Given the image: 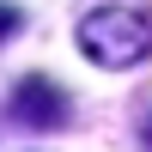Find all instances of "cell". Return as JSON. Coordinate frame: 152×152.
Instances as JSON below:
<instances>
[{
    "label": "cell",
    "instance_id": "7a4b0ae2",
    "mask_svg": "<svg viewBox=\"0 0 152 152\" xmlns=\"http://www.w3.org/2000/svg\"><path fill=\"white\" fill-rule=\"evenodd\" d=\"M12 122L18 128H61L67 122V91L55 79H18L12 91Z\"/></svg>",
    "mask_w": 152,
    "mask_h": 152
},
{
    "label": "cell",
    "instance_id": "3957f363",
    "mask_svg": "<svg viewBox=\"0 0 152 152\" xmlns=\"http://www.w3.org/2000/svg\"><path fill=\"white\" fill-rule=\"evenodd\" d=\"M12 31H18V12H12V6H6V0H0V43H6V37H12Z\"/></svg>",
    "mask_w": 152,
    "mask_h": 152
},
{
    "label": "cell",
    "instance_id": "277c9868",
    "mask_svg": "<svg viewBox=\"0 0 152 152\" xmlns=\"http://www.w3.org/2000/svg\"><path fill=\"white\" fill-rule=\"evenodd\" d=\"M140 146H146V152H152V116H146V128H140Z\"/></svg>",
    "mask_w": 152,
    "mask_h": 152
},
{
    "label": "cell",
    "instance_id": "6da1fadb",
    "mask_svg": "<svg viewBox=\"0 0 152 152\" xmlns=\"http://www.w3.org/2000/svg\"><path fill=\"white\" fill-rule=\"evenodd\" d=\"M79 49L97 67H140L152 55V18L134 6H97L79 18Z\"/></svg>",
    "mask_w": 152,
    "mask_h": 152
}]
</instances>
